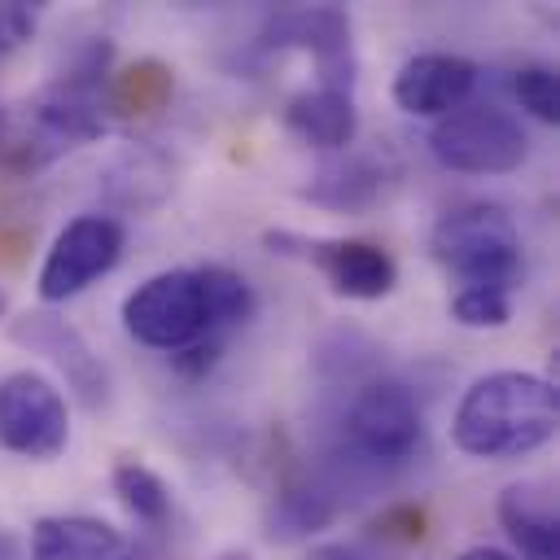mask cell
<instances>
[{
  "instance_id": "1",
  "label": "cell",
  "mask_w": 560,
  "mask_h": 560,
  "mask_svg": "<svg viewBox=\"0 0 560 560\" xmlns=\"http://www.w3.org/2000/svg\"><path fill=\"white\" fill-rule=\"evenodd\" d=\"M109 44H83L70 66L26 101H0V171L35 175L105 131Z\"/></svg>"
},
{
  "instance_id": "2",
  "label": "cell",
  "mask_w": 560,
  "mask_h": 560,
  "mask_svg": "<svg viewBox=\"0 0 560 560\" xmlns=\"http://www.w3.org/2000/svg\"><path fill=\"white\" fill-rule=\"evenodd\" d=\"M254 315V289L232 267H171L136 284L122 302V328L149 350H192Z\"/></svg>"
},
{
  "instance_id": "3",
  "label": "cell",
  "mask_w": 560,
  "mask_h": 560,
  "mask_svg": "<svg viewBox=\"0 0 560 560\" xmlns=\"http://www.w3.org/2000/svg\"><path fill=\"white\" fill-rule=\"evenodd\" d=\"M560 402L556 385L538 372H486L477 376L451 420V438L472 459H521L556 438Z\"/></svg>"
},
{
  "instance_id": "4",
  "label": "cell",
  "mask_w": 560,
  "mask_h": 560,
  "mask_svg": "<svg viewBox=\"0 0 560 560\" xmlns=\"http://www.w3.org/2000/svg\"><path fill=\"white\" fill-rule=\"evenodd\" d=\"M337 455L350 468H402L424 442V407L398 376H363L337 420Z\"/></svg>"
},
{
  "instance_id": "5",
  "label": "cell",
  "mask_w": 560,
  "mask_h": 560,
  "mask_svg": "<svg viewBox=\"0 0 560 560\" xmlns=\"http://www.w3.org/2000/svg\"><path fill=\"white\" fill-rule=\"evenodd\" d=\"M433 258L459 280V289H503L521 280V232L494 201H459L429 232Z\"/></svg>"
},
{
  "instance_id": "6",
  "label": "cell",
  "mask_w": 560,
  "mask_h": 560,
  "mask_svg": "<svg viewBox=\"0 0 560 560\" xmlns=\"http://www.w3.org/2000/svg\"><path fill=\"white\" fill-rule=\"evenodd\" d=\"M429 153L459 175H508L525 162L529 136L499 105H459L433 122Z\"/></svg>"
},
{
  "instance_id": "7",
  "label": "cell",
  "mask_w": 560,
  "mask_h": 560,
  "mask_svg": "<svg viewBox=\"0 0 560 560\" xmlns=\"http://www.w3.org/2000/svg\"><path fill=\"white\" fill-rule=\"evenodd\" d=\"M262 241H267L271 254L311 262L332 284V293L354 298V302L389 298L394 284H398V262L389 258V249H381L372 241H354V236H298V232H267Z\"/></svg>"
},
{
  "instance_id": "8",
  "label": "cell",
  "mask_w": 560,
  "mask_h": 560,
  "mask_svg": "<svg viewBox=\"0 0 560 560\" xmlns=\"http://www.w3.org/2000/svg\"><path fill=\"white\" fill-rule=\"evenodd\" d=\"M70 442V411L61 389L39 372H9L0 381V446L22 459H57Z\"/></svg>"
},
{
  "instance_id": "9",
  "label": "cell",
  "mask_w": 560,
  "mask_h": 560,
  "mask_svg": "<svg viewBox=\"0 0 560 560\" xmlns=\"http://www.w3.org/2000/svg\"><path fill=\"white\" fill-rule=\"evenodd\" d=\"M122 245H127V232L114 214H79L70 219L44 267H39V298L44 302H66L74 293H83L92 280H101L105 271H114V262L122 258Z\"/></svg>"
},
{
  "instance_id": "10",
  "label": "cell",
  "mask_w": 560,
  "mask_h": 560,
  "mask_svg": "<svg viewBox=\"0 0 560 560\" xmlns=\"http://www.w3.org/2000/svg\"><path fill=\"white\" fill-rule=\"evenodd\" d=\"M262 44L311 52L324 88L354 92V39H350V13L346 9H337V4L284 9L267 22Z\"/></svg>"
},
{
  "instance_id": "11",
  "label": "cell",
  "mask_w": 560,
  "mask_h": 560,
  "mask_svg": "<svg viewBox=\"0 0 560 560\" xmlns=\"http://www.w3.org/2000/svg\"><path fill=\"white\" fill-rule=\"evenodd\" d=\"M13 337H18L22 346L48 354V359L66 372L70 389H74L88 407H101V402L109 398V372H105L101 354H96V350L83 341V332H79L74 324H66L61 315L31 311V315H22V319L13 324Z\"/></svg>"
},
{
  "instance_id": "12",
  "label": "cell",
  "mask_w": 560,
  "mask_h": 560,
  "mask_svg": "<svg viewBox=\"0 0 560 560\" xmlns=\"http://www.w3.org/2000/svg\"><path fill=\"white\" fill-rule=\"evenodd\" d=\"M472 88H477V66L455 52L407 57L394 74V101H398V109H407L416 118H442V114L468 105Z\"/></svg>"
},
{
  "instance_id": "13",
  "label": "cell",
  "mask_w": 560,
  "mask_h": 560,
  "mask_svg": "<svg viewBox=\"0 0 560 560\" xmlns=\"http://www.w3.org/2000/svg\"><path fill=\"white\" fill-rule=\"evenodd\" d=\"M284 127L311 144V149H350L354 136H359V105H354V92H341V88H302L284 101Z\"/></svg>"
},
{
  "instance_id": "14",
  "label": "cell",
  "mask_w": 560,
  "mask_h": 560,
  "mask_svg": "<svg viewBox=\"0 0 560 560\" xmlns=\"http://www.w3.org/2000/svg\"><path fill=\"white\" fill-rule=\"evenodd\" d=\"M31 560H136L131 542L101 516H39Z\"/></svg>"
},
{
  "instance_id": "15",
  "label": "cell",
  "mask_w": 560,
  "mask_h": 560,
  "mask_svg": "<svg viewBox=\"0 0 560 560\" xmlns=\"http://www.w3.org/2000/svg\"><path fill=\"white\" fill-rule=\"evenodd\" d=\"M385 184H389L385 158L346 149V158H332V162H324V166L311 175V184L302 188V197L315 201V206H324V210H346V214H354V210H368V206L385 192Z\"/></svg>"
},
{
  "instance_id": "16",
  "label": "cell",
  "mask_w": 560,
  "mask_h": 560,
  "mask_svg": "<svg viewBox=\"0 0 560 560\" xmlns=\"http://www.w3.org/2000/svg\"><path fill=\"white\" fill-rule=\"evenodd\" d=\"M499 521L516 542V560H560V525L547 486L516 481L499 494Z\"/></svg>"
},
{
  "instance_id": "17",
  "label": "cell",
  "mask_w": 560,
  "mask_h": 560,
  "mask_svg": "<svg viewBox=\"0 0 560 560\" xmlns=\"http://www.w3.org/2000/svg\"><path fill=\"white\" fill-rule=\"evenodd\" d=\"M337 512H341L337 486L324 481V477H302V481H289V486L276 490V499L267 508V534L280 538V542L311 538L315 529L332 525Z\"/></svg>"
},
{
  "instance_id": "18",
  "label": "cell",
  "mask_w": 560,
  "mask_h": 560,
  "mask_svg": "<svg viewBox=\"0 0 560 560\" xmlns=\"http://www.w3.org/2000/svg\"><path fill=\"white\" fill-rule=\"evenodd\" d=\"M171 192V171L149 149H127L105 171V197L122 210H153Z\"/></svg>"
},
{
  "instance_id": "19",
  "label": "cell",
  "mask_w": 560,
  "mask_h": 560,
  "mask_svg": "<svg viewBox=\"0 0 560 560\" xmlns=\"http://www.w3.org/2000/svg\"><path fill=\"white\" fill-rule=\"evenodd\" d=\"M114 494L122 499V508L140 521V525H149V529H158V525H166L171 521V486L149 468V464H140V459H122V464H114Z\"/></svg>"
},
{
  "instance_id": "20",
  "label": "cell",
  "mask_w": 560,
  "mask_h": 560,
  "mask_svg": "<svg viewBox=\"0 0 560 560\" xmlns=\"http://www.w3.org/2000/svg\"><path fill=\"white\" fill-rule=\"evenodd\" d=\"M171 92V74L158 61H140L127 74H118V83L109 88V105L127 109V114H153Z\"/></svg>"
},
{
  "instance_id": "21",
  "label": "cell",
  "mask_w": 560,
  "mask_h": 560,
  "mask_svg": "<svg viewBox=\"0 0 560 560\" xmlns=\"http://www.w3.org/2000/svg\"><path fill=\"white\" fill-rule=\"evenodd\" d=\"M451 319L459 328H503L512 319V293H503V289H455Z\"/></svg>"
},
{
  "instance_id": "22",
  "label": "cell",
  "mask_w": 560,
  "mask_h": 560,
  "mask_svg": "<svg viewBox=\"0 0 560 560\" xmlns=\"http://www.w3.org/2000/svg\"><path fill=\"white\" fill-rule=\"evenodd\" d=\"M512 96L538 122H556L560 118V83H556V70L551 66H521L512 74Z\"/></svg>"
},
{
  "instance_id": "23",
  "label": "cell",
  "mask_w": 560,
  "mask_h": 560,
  "mask_svg": "<svg viewBox=\"0 0 560 560\" xmlns=\"http://www.w3.org/2000/svg\"><path fill=\"white\" fill-rule=\"evenodd\" d=\"M35 9L22 4V0H0V57L22 48L31 35H35Z\"/></svg>"
},
{
  "instance_id": "24",
  "label": "cell",
  "mask_w": 560,
  "mask_h": 560,
  "mask_svg": "<svg viewBox=\"0 0 560 560\" xmlns=\"http://www.w3.org/2000/svg\"><path fill=\"white\" fill-rule=\"evenodd\" d=\"M376 525H381V534H385V538L416 542V538L424 534V512H420V508H394V512H385Z\"/></svg>"
},
{
  "instance_id": "25",
  "label": "cell",
  "mask_w": 560,
  "mask_h": 560,
  "mask_svg": "<svg viewBox=\"0 0 560 560\" xmlns=\"http://www.w3.org/2000/svg\"><path fill=\"white\" fill-rule=\"evenodd\" d=\"M306 560H376V556L363 551V547H354V542H324V547H315Z\"/></svg>"
},
{
  "instance_id": "26",
  "label": "cell",
  "mask_w": 560,
  "mask_h": 560,
  "mask_svg": "<svg viewBox=\"0 0 560 560\" xmlns=\"http://www.w3.org/2000/svg\"><path fill=\"white\" fill-rule=\"evenodd\" d=\"M455 560H516L512 551H499V547H468V551H459Z\"/></svg>"
},
{
  "instance_id": "27",
  "label": "cell",
  "mask_w": 560,
  "mask_h": 560,
  "mask_svg": "<svg viewBox=\"0 0 560 560\" xmlns=\"http://www.w3.org/2000/svg\"><path fill=\"white\" fill-rule=\"evenodd\" d=\"M219 560H254V556H249V551H223Z\"/></svg>"
},
{
  "instance_id": "28",
  "label": "cell",
  "mask_w": 560,
  "mask_h": 560,
  "mask_svg": "<svg viewBox=\"0 0 560 560\" xmlns=\"http://www.w3.org/2000/svg\"><path fill=\"white\" fill-rule=\"evenodd\" d=\"M0 315H4V293H0Z\"/></svg>"
}]
</instances>
